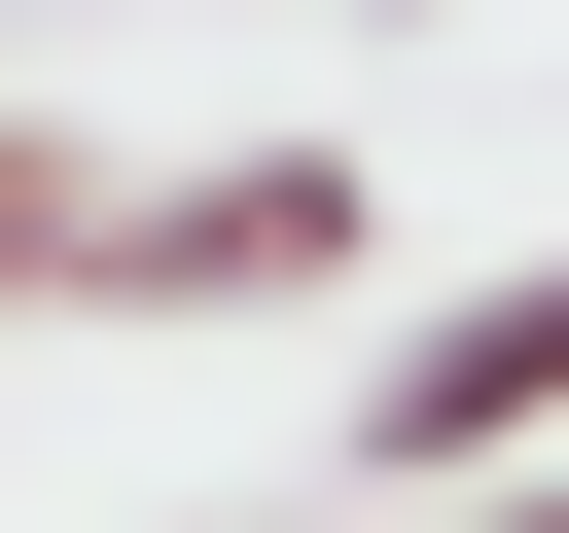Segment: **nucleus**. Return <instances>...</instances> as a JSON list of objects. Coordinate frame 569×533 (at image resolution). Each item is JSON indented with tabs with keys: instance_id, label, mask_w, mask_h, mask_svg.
I'll use <instances>...</instances> for the list:
<instances>
[{
	"instance_id": "1",
	"label": "nucleus",
	"mask_w": 569,
	"mask_h": 533,
	"mask_svg": "<svg viewBox=\"0 0 569 533\" xmlns=\"http://www.w3.org/2000/svg\"><path fill=\"white\" fill-rule=\"evenodd\" d=\"M213 284H356V142H213V178H107L71 213V320H213Z\"/></svg>"
},
{
	"instance_id": "3",
	"label": "nucleus",
	"mask_w": 569,
	"mask_h": 533,
	"mask_svg": "<svg viewBox=\"0 0 569 533\" xmlns=\"http://www.w3.org/2000/svg\"><path fill=\"white\" fill-rule=\"evenodd\" d=\"M71 213H107V178H71L36 107H0V320H71Z\"/></svg>"
},
{
	"instance_id": "4",
	"label": "nucleus",
	"mask_w": 569,
	"mask_h": 533,
	"mask_svg": "<svg viewBox=\"0 0 569 533\" xmlns=\"http://www.w3.org/2000/svg\"><path fill=\"white\" fill-rule=\"evenodd\" d=\"M462 533H569V426H533V462H498V497H462Z\"/></svg>"
},
{
	"instance_id": "2",
	"label": "nucleus",
	"mask_w": 569,
	"mask_h": 533,
	"mask_svg": "<svg viewBox=\"0 0 569 533\" xmlns=\"http://www.w3.org/2000/svg\"><path fill=\"white\" fill-rule=\"evenodd\" d=\"M569 426V249H498V284H427L391 355H356V497H498Z\"/></svg>"
}]
</instances>
